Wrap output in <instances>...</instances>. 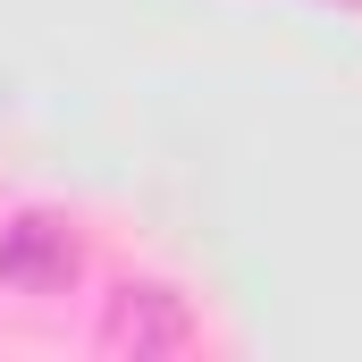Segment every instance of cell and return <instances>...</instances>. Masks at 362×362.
<instances>
[{
    "label": "cell",
    "instance_id": "6da1fadb",
    "mask_svg": "<svg viewBox=\"0 0 362 362\" xmlns=\"http://www.w3.org/2000/svg\"><path fill=\"white\" fill-rule=\"evenodd\" d=\"M93 337H101V354H135V362H152V354H185L202 329H194V312H185L177 286H118Z\"/></svg>",
    "mask_w": 362,
    "mask_h": 362
},
{
    "label": "cell",
    "instance_id": "7a4b0ae2",
    "mask_svg": "<svg viewBox=\"0 0 362 362\" xmlns=\"http://www.w3.org/2000/svg\"><path fill=\"white\" fill-rule=\"evenodd\" d=\"M76 278V236L59 219H17L0 228V286L8 295H59Z\"/></svg>",
    "mask_w": 362,
    "mask_h": 362
}]
</instances>
